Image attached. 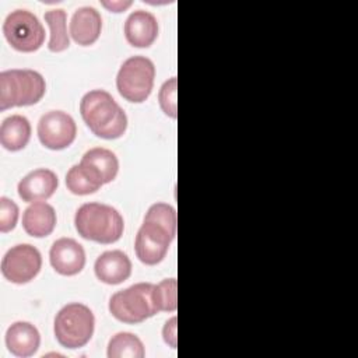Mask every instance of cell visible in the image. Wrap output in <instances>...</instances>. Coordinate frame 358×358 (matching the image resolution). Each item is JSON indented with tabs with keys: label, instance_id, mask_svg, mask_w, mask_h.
<instances>
[{
	"label": "cell",
	"instance_id": "obj_10",
	"mask_svg": "<svg viewBox=\"0 0 358 358\" xmlns=\"http://www.w3.org/2000/svg\"><path fill=\"white\" fill-rule=\"evenodd\" d=\"M173 239L175 235L161 225L143 221L134 239L136 256L143 264L155 266L165 259Z\"/></svg>",
	"mask_w": 358,
	"mask_h": 358
},
{
	"label": "cell",
	"instance_id": "obj_21",
	"mask_svg": "<svg viewBox=\"0 0 358 358\" xmlns=\"http://www.w3.org/2000/svg\"><path fill=\"white\" fill-rule=\"evenodd\" d=\"M45 21L50 29L48 49L53 53H60L70 46L67 34V14L63 8H52L45 13Z\"/></svg>",
	"mask_w": 358,
	"mask_h": 358
},
{
	"label": "cell",
	"instance_id": "obj_3",
	"mask_svg": "<svg viewBox=\"0 0 358 358\" xmlns=\"http://www.w3.org/2000/svg\"><path fill=\"white\" fill-rule=\"evenodd\" d=\"M45 92V78L35 70L10 69L0 73V110L35 105Z\"/></svg>",
	"mask_w": 358,
	"mask_h": 358
},
{
	"label": "cell",
	"instance_id": "obj_7",
	"mask_svg": "<svg viewBox=\"0 0 358 358\" xmlns=\"http://www.w3.org/2000/svg\"><path fill=\"white\" fill-rule=\"evenodd\" d=\"M3 34L10 46L18 52L38 50L45 41V28L39 18L24 8L11 11L3 22Z\"/></svg>",
	"mask_w": 358,
	"mask_h": 358
},
{
	"label": "cell",
	"instance_id": "obj_12",
	"mask_svg": "<svg viewBox=\"0 0 358 358\" xmlns=\"http://www.w3.org/2000/svg\"><path fill=\"white\" fill-rule=\"evenodd\" d=\"M59 186L57 175L48 168H38L27 173L17 186L18 196L25 203L45 201Z\"/></svg>",
	"mask_w": 358,
	"mask_h": 358
},
{
	"label": "cell",
	"instance_id": "obj_20",
	"mask_svg": "<svg viewBox=\"0 0 358 358\" xmlns=\"http://www.w3.org/2000/svg\"><path fill=\"white\" fill-rule=\"evenodd\" d=\"M67 189L77 196H85L99 190L103 183L102 180L84 164L73 165L66 175Z\"/></svg>",
	"mask_w": 358,
	"mask_h": 358
},
{
	"label": "cell",
	"instance_id": "obj_4",
	"mask_svg": "<svg viewBox=\"0 0 358 358\" xmlns=\"http://www.w3.org/2000/svg\"><path fill=\"white\" fill-rule=\"evenodd\" d=\"M110 315L123 323H141L157 315L158 306L155 299V284L137 282L124 289L115 292L108 303Z\"/></svg>",
	"mask_w": 358,
	"mask_h": 358
},
{
	"label": "cell",
	"instance_id": "obj_8",
	"mask_svg": "<svg viewBox=\"0 0 358 358\" xmlns=\"http://www.w3.org/2000/svg\"><path fill=\"white\" fill-rule=\"evenodd\" d=\"M1 274L13 284L32 281L42 268L41 252L29 243H20L10 248L1 259Z\"/></svg>",
	"mask_w": 358,
	"mask_h": 358
},
{
	"label": "cell",
	"instance_id": "obj_17",
	"mask_svg": "<svg viewBox=\"0 0 358 358\" xmlns=\"http://www.w3.org/2000/svg\"><path fill=\"white\" fill-rule=\"evenodd\" d=\"M57 222L55 208L46 201L31 203L22 213V228L34 238L49 236Z\"/></svg>",
	"mask_w": 358,
	"mask_h": 358
},
{
	"label": "cell",
	"instance_id": "obj_18",
	"mask_svg": "<svg viewBox=\"0 0 358 358\" xmlns=\"http://www.w3.org/2000/svg\"><path fill=\"white\" fill-rule=\"evenodd\" d=\"M85 166H88L103 185L110 183L117 172H119V159L112 150L103 147H94L84 152L81 161Z\"/></svg>",
	"mask_w": 358,
	"mask_h": 358
},
{
	"label": "cell",
	"instance_id": "obj_15",
	"mask_svg": "<svg viewBox=\"0 0 358 358\" xmlns=\"http://www.w3.org/2000/svg\"><path fill=\"white\" fill-rule=\"evenodd\" d=\"M102 31V17L99 11L91 6L77 8L70 20V36L81 46L95 43Z\"/></svg>",
	"mask_w": 358,
	"mask_h": 358
},
{
	"label": "cell",
	"instance_id": "obj_13",
	"mask_svg": "<svg viewBox=\"0 0 358 358\" xmlns=\"http://www.w3.org/2000/svg\"><path fill=\"white\" fill-rule=\"evenodd\" d=\"M94 271L101 282L117 285L131 275V260L123 250H106L96 257Z\"/></svg>",
	"mask_w": 358,
	"mask_h": 358
},
{
	"label": "cell",
	"instance_id": "obj_24",
	"mask_svg": "<svg viewBox=\"0 0 358 358\" xmlns=\"http://www.w3.org/2000/svg\"><path fill=\"white\" fill-rule=\"evenodd\" d=\"M155 299L159 312H175L178 308V281L165 278L155 285Z\"/></svg>",
	"mask_w": 358,
	"mask_h": 358
},
{
	"label": "cell",
	"instance_id": "obj_16",
	"mask_svg": "<svg viewBox=\"0 0 358 358\" xmlns=\"http://www.w3.org/2000/svg\"><path fill=\"white\" fill-rule=\"evenodd\" d=\"M6 345L15 357H32L41 345L39 330L29 322H14L6 331Z\"/></svg>",
	"mask_w": 358,
	"mask_h": 358
},
{
	"label": "cell",
	"instance_id": "obj_2",
	"mask_svg": "<svg viewBox=\"0 0 358 358\" xmlns=\"http://www.w3.org/2000/svg\"><path fill=\"white\" fill-rule=\"evenodd\" d=\"M74 227L81 238L109 245L122 238L124 220L115 207L91 201L78 207L74 215Z\"/></svg>",
	"mask_w": 358,
	"mask_h": 358
},
{
	"label": "cell",
	"instance_id": "obj_22",
	"mask_svg": "<svg viewBox=\"0 0 358 358\" xmlns=\"http://www.w3.org/2000/svg\"><path fill=\"white\" fill-rule=\"evenodd\" d=\"M108 358H144L143 341L130 331H119L110 337L106 350Z\"/></svg>",
	"mask_w": 358,
	"mask_h": 358
},
{
	"label": "cell",
	"instance_id": "obj_6",
	"mask_svg": "<svg viewBox=\"0 0 358 358\" xmlns=\"http://www.w3.org/2000/svg\"><path fill=\"white\" fill-rule=\"evenodd\" d=\"M154 80L155 66L152 60L137 55L122 63L116 76V88L126 101L141 103L151 95Z\"/></svg>",
	"mask_w": 358,
	"mask_h": 358
},
{
	"label": "cell",
	"instance_id": "obj_11",
	"mask_svg": "<svg viewBox=\"0 0 358 358\" xmlns=\"http://www.w3.org/2000/svg\"><path fill=\"white\" fill-rule=\"evenodd\" d=\"M49 260L56 273L70 277L83 271L87 259L83 245L73 238L64 236L52 243Z\"/></svg>",
	"mask_w": 358,
	"mask_h": 358
},
{
	"label": "cell",
	"instance_id": "obj_9",
	"mask_svg": "<svg viewBox=\"0 0 358 358\" xmlns=\"http://www.w3.org/2000/svg\"><path fill=\"white\" fill-rule=\"evenodd\" d=\"M36 133L43 147L59 151L73 144L77 136V124L67 112L49 110L41 116Z\"/></svg>",
	"mask_w": 358,
	"mask_h": 358
},
{
	"label": "cell",
	"instance_id": "obj_26",
	"mask_svg": "<svg viewBox=\"0 0 358 358\" xmlns=\"http://www.w3.org/2000/svg\"><path fill=\"white\" fill-rule=\"evenodd\" d=\"M20 210L18 206L8 197H0V231L3 234L10 232L15 228L18 221Z\"/></svg>",
	"mask_w": 358,
	"mask_h": 358
},
{
	"label": "cell",
	"instance_id": "obj_28",
	"mask_svg": "<svg viewBox=\"0 0 358 358\" xmlns=\"http://www.w3.org/2000/svg\"><path fill=\"white\" fill-rule=\"evenodd\" d=\"M101 4L112 13H122V11L127 10L133 4V1H130V0H115V1H101Z\"/></svg>",
	"mask_w": 358,
	"mask_h": 358
},
{
	"label": "cell",
	"instance_id": "obj_23",
	"mask_svg": "<svg viewBox=\"0 0 358 358\" xmlns=\"http://www.w3.org/2000/svg\"><path fill=\"white\" fill-rule=\"evenodd\" d=\"M144 221H151L166 231H169L172 235H176V227H178V217L176 210L168 204V203H154L150 206V208L145 213Z\"/></svg>",
	"mask_w": 358,
	"mask_h": 358
},
{
	"label": "cell",
	"instance_id": "obj_19",
	"mask_svg": "<svg viewBox=\"0 0 358 358\" xmlns=\"http://www.w3.org/2000/svg\"><path fill=\"white\" fill-rule=\"evenodd\" d=\"M31 123L22 115H11L1 122L0 143L8 151L25 148L31 138Z\"/></svg>",
	"mask_w": 358,
	"mask_h": 358
},
{
	"label": "cell",
	"instance_id": "obj_27",
	"mask_svg": "<svg viewBox=\"0 0 358 358\" xmlns=\"http://www.w3.org/2000/svg\"><path fill=\"white\" fill-rule=\"evenodd\" d=\"M162 338L168 347L173 350L178 347V317L176 316H172L165 322L162 327Z\"/></svg>",
	"mask_w": 358,
	"mask_h": 358
},
{
	"label": "cell",
	"instance_id": "obj_14",
	"mask_svg": "<svg viewBox=\"0 0 358 358\" xmlns=\"http://www.w3.org/2000/svg\"><path fill=\"white\" fill-rule=\"evenodd\" d=\"M158 21L155 15L145 10H136L124 21L123 32L126 41L134 48H148L158 36Z\"/></svg>",
	"mask_w": 358,
	"mask_h": 358
},
{
	"label": "cell",
	"instance_id": "obj_1",
	"mask_svg": "<svg viewBox=\"0 0 358 358\" xmlns=\"http://www.w3.org/2000/svg\"><path fill=\"white\" fill-rule=\"evenodd\" d=\"M80 113L88 129L101 138L115 140L127 130L123 108L105 90H91L80 101Z\"/></svg>",
	"mask_w": 358,
	"mask_h": 358
},
{
	"label": "cell",
	"instance_id": "obj_25",
	"mask_svg": "<svg viewBox=\"0 0 358 358\" xmlns=\"http://www.w3.org/2000/svg\"><path fill=\"white\" fill-rule=\"evenodd\" d=\"M176 95H178V78L171 77L161 85L158 92V102L162 112L172 119L178 117Z\"/></svg>",
	"mask_w": 358,
	"mask_h": 358
},
{
	"label": "cell",
	"instance_id": "obj_5",
	"mask_svg": "<svg viewBox=\"0 0 358 358\" xmlns=\"http://www.w3.org/2000/svg\"><path fill=\"white\" fill-rule=\"evenodd\" d=\"M95 316L92 310L80 302L64 305L55 317L53 333L57 343L69 350L84 347L92 338Z\"/></svg>",
	"mask_w": 358,
	"mask_h": 358
}]
</instances>
